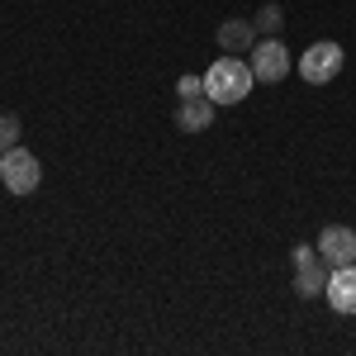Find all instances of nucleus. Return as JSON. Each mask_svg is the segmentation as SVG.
I'll use <instances>...</instances> for the list:
<instances>
[{"mask_svg":"<svg viewBox=\"0 0 356 356\" xmlns=\"http://www.w3.org/2000/svg\"><path fill=\"white\" fill-rule=\"evenodd\" d=\"M19 147V114H0V152Z\"/></svg>","mask_w":356,"mask_h":356,"instance_id":"nucleus-11","label":"nucleus"},{"mask_svg":"<svg viewBox=\"0 0 356 356\" xmlns=\"http://www.w3.org/2000/svg\"><path fill=\"white\" fill-rule=\"evenodd\" d=\"M219 48L233 53V57L252 53V48H257V24H252V19H223L219 24Z\"/></svg>","mask_w":356,"mask_h":356,"instance_id":"nucleus-7","label":"nucleus"},{"mask_svg":"<svg viewBox=\"0 0 356 356\" xmlns=\"http://www.w3.org/2000/svg\"><path fill=\"white\" fill-rule=\"evenodd\" d=\"M323 290H328V271H323V261L309 266V271H295V295H300V300H318Z\"/></svg>","mask_w":356,"mask_h":356,"instance_id":"nucleus-9","label":"nucleus"},{"mask_svg":"<svg viewBox=\"0 0 356 356\" xmlns=\"http://www.w3.org/2000/svg\"><path fill=\"white\" fill-rule=\"evenodd\" d=\"M247 62H252V76H257V81H285V76H290V48H285L280 38H261V43L247 53Z\"/></svg>","mask_w":356,"mask_h":356,"instance_id":"nucleus-4","label":"nucleus"},{"mask_svg":"<svg viewBox=\"0 0 356 356\" xmlns=\"http://www.w3.org/2000/svg\"><path fill=\"white\" fill-rule=\"evenodd\" d=\"M176 95H181V100H200V95H204V76H181V81H176Z\"/></svg>","mask_w":356,"mask_h":356,"instance_id":"nucleus-13","label":"nucleus"},{"mask_svg":"<svg viewBox=\"0 0 356 356\" xmlns=\"http://www.w3.org/2000/svg\"><path fill=\"white\" fill-rule=\"evenodd\" d=\"M318 257H323V266H352L356 261V228L328 223V228L318 233Z\"/></svg>","mask_w":356,"mask_h":356,"instance_id":"nucleus-5","label":"nucleus"},{"mask_svg":"<svg viewBox=\"0 0 356 356\" xmlns=\"http://www.w3.org/2000/svg\"><path fill=\"white\" fill-rule=\"evenodd\" d=\"M214 100L209 95H200V100H181V110H176V129L181 134H204L209 124H214Z\"/></svg>","mask_w":356,"mask_h":356,"instance_id":"nucleus-8","label":"nucleus"},{"mask_svg":"<svg viewBox=\"0 0 356 356\" xmlns=\"http://www.w3.org/2000/svg\"><path fill=\"white\" fill-rule=\"evenodd\" d=\"M290 261H295V271H309V266H318L323 257H318V247L300 243V247H295V252H290Z\"/></svg>","mask_w":356,"mask_h":356,"instance_id":"nucleus-12","label":"nucleus"},{"mask_svg":"<svg viewBox=\"0 0 356 356\" xmlns=\"http://www.w3.org/2000/svg\"><path fill=\"white\" fill-rule=\"evenodd\" d=\"M342 62H347V53H342V43H332V38H318V43H309L300 53V76L309 86H328L337 72H342Z\"/></svg>","mask_w":356,"mask_h":356,"instance_id":"nucleus-2","label":"nucleus"},{"mask_svg":"<svg viewBox=\"0 0 356 356\" xmlns=\"http://www.w3.org/2000/svg\"><path fill=\"white\" fill-rule=\"evenodd\" d=\"M252 24H257L261 38H280V29H285V10H280V5H261Z\"/></svg>","mask_w":356,"mask_h":356,"instance_id":"nucleus-10","label":"nucleus"},{"mask_svg":"<svg viewBox=\"0 0 356 356\" xmlns=\"http://www.w3.org/2000/svg\"><path fill=\"white\" fill-rule=\"evenodd\" d=\"M252 86H257V76H252V62H243V57L223 53L209 72H204V95L214 100V105H243L247 95H252Z\"/></svg>","mask_w":356,"mask_h":356,"instance_id":"nucleus-1","label":"nucleus"},{"mask_svg":"<svg viewBox=\"0 0 356 356\" xmlns=\"http://www.w3.org/2000/svg\"><path fill=\"white\" fill-rule=\"evenodd\" d=\"M0 181H5V191H10V195H33V191H38V181H43V166H38L33 152L10 147V152H0Z\"/></svg>","mask_w":356,"mask_h":356,"instance_id":"nucleus-3","label":"nucleus"},{"mask_svg":"<svg viewBox=\"0 0 356 356\" xmlns=\"http://www.w3.org/2000/svg\"><path fill=\"white\" fill-rule=\"evenodd\" d=\"M323 300L337 309V314H356V261L352 266H332L328 271V290Z\"/></svg>","mask_w":356,"mask_h":356,"instance_id":"nucleus-6","label":"nucleus"}]
</instances>
